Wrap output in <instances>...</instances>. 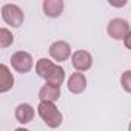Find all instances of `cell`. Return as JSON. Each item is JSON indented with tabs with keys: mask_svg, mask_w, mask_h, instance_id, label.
<instances>
[{
	"mask_svg": "<svg viewBox=\"0 0 131 131\" xmlns=\"http://www.w3.org/2000/svg\"><path fill=\"white\" fill-rule=\"evenodd\" d=\"M39 116L42 117V120L49 126V128H59L63 122V116L59 111V108L56 106V103L52 102H40L39 108H37Z\"/></svg>",
	"mask_w": 131,
	"mask_h": 131,
	"instance_id": "obj_1",
	"label": "cell"
},
{
	"mask_svg": "<svg viewBox=\"0 0 131 131\" xmlns=\"http://www.w3.org/2000/svg\"><path fill=\"white\" fill-rule=\"evenodd\" d=\"M2 19L6 25H9L13 28H20L23 25L25 16H23V11L20 9V6H17L14 3H6L2 6Z\"/></svg>",
	"mask_w": 131,
	"mask_h": 131,
	"instance_id": "obj_2",
	"label": "cell"
},
{
	"mask_svg": "<svg viewBox=\"0 0 131 131\" xmlns=\"http://www.w3.org/2000/svg\"><path fill=\"white\" fill-rule=\"evenodd\" d=\"M106 32L114 40H125L131 32V26L125 19H113L106 26Z\"/></svg>",
	"mask_w": 131,
	"mask_h": 131,
	"instance_id": "obj_3",
	"label": "cell"
},
{
	"mask_svg": "<svg viewBox=\"0 0 131 131\" xmlns=\"http://www.w3.org/2000/svg\"><path fill=\"white\" fill-rule=\"evenodd\" d=\"M32 56L26 51H17L11 56V67L20 74H26L32 70Z\"/></svg>",
	"mask_w": 131,
	"mask_h": 131,
	"instance_id": "obj_4",
	"label": "cell"
},
{
	"mask_svg": "<svg viewBox=\"0 0 131 131\" xmlns=\"http://www.w3.org/2000/svg\"><path fill=\"white\" fill-rule=\"evenodd\" d=\"M71 63H73V68L77 73L88 71L93 67V56L85 49H77L71 56Z\"/></svg>",
	"mask_w": 131,
	"mask_h": 131,
	"instance_id": "obj_5",
	"label": "cell"
},
{
	"mask_svg": "<svg viewBox=\"0 0 131 131\" xmlns=\"http://www.w3.org/2000/svg\"><path fill=\"white\" fill-rule=\"evenodd\" d=\"M49 56L56 60V62H65V60H68L73 54H71V46L68 42H63V40H57L54 42L49 49H48Z\"/></svg>",
	"mask_w": 131,
	"mask_h": 131,
	"instance_id": "obj_6",
	"label": "cell"
},
{
	"mask_svg": "<svg viewBox=\"0 0 131 131\" xmlns=\"http://www.w3.org/2000/svg\"><path fill=\"white\" fill-rule=\"evenodd\" d=\"M86 90V77L82 73H74L68 79V91L71 94H82Z\"/></svg>",
	"mask_w": 131,
	"mask_h": 131,
	"instance_id": "obj_7",
	"label": "cell"
},
{
	"mask_svg": "<svg viewBox=\"0 0 131 131\" xmlns=\"http://www.w3.org/2000/svg\"><path fill=\"white\" fill-rule=\"evenodd\" d=\"M39 99H40V102H52V103H56L60 99V86L45 83L39 91Z\"/></svg>",
	"mask_w": 131,
	"mask_h": 131,
	"instance_id": "obj_8",
	"label": "cell"
},
{
	"mask_svg": "<svg viewBox=\"0 0 131 131\" xmlns=\"http://www.w3.org/2000/svg\"><path fill=\"white\" fill-rule=\"evenodd\" d=\"M65 3L63 0H45L43 2V13L49 19H56L63 13Z\"/></svg>",
	"mask_w": 131,
	"mask_h": 131,
	"instance_id": "obj_9",
	"label": "cell"
},
{
	"mask_svg": "<svg viewBox=\"0 0 131 131\" xmlns=\"http://www.w3.org/2000/svg\"><path fill=\"white\" fill-rule=\"evenodd\" d=\"M14 114H16L17 122L25 125V123H29V122L34 119L36 111H34V108H32L29 103H20V105H17Z\"/></svg>",
	"mask_w": 131,
	"mask_h": 131,
	"instance_id": "obj_10",
	"label": "cell"
},
{
	"mask_svg": "<svg viewBox=\"0 0 131 131\" xmlns=\"http://www.w3.org/2000/svg\"><path fill=\"white\" fill-rule=\"evenodd\" d=\"M14 86V76L6 65H0V93H8Z\"/></svg>",
	"mask_w": 131,
	"mask_h": 131,
	"instance_id": "obj_11",
	"label": "cell"
},
{
	"mask_svg": "<svg viewBox=\"0 0 131 131\" xmlns=\"http://www.w3.org/2000/svg\"><path fill=\"white\" fill-rule=\"evenodd\" d=\"M54 67L56 65L49 60V59H46V57H43V59H39L37 60V65H36V73H37V76L39 77H42V79H48V76L51 74V71L54 70Z\"/></svg>",
	"mask_w": 131,
	"mask_h": 131,
	"instance_id": "obj_12",
	"label": "cell"
},
{
	"mask_svg": "<svg viewBox=\"0 0 131 131\" xmlns=\"http://www.w3.org/2000/svg\"><path fill=\"white\" fill-rule=\"evenodd\" d=\"M63 80H65V70L62 67H59V65H56L54 70L51 71V74L46 79V83L54 85V86H60L63 83Z\"/></svg>",
	"mask_w": 131,
	"mask_h": 131,
	"instance_id": "obj_13",
	"label": "cell"
},
{
	"mask_svg": "<svg viewBox=\"0 0 131 131\" xmlns=\"http://www.w3.org/2000/svg\"><path fill=\"white\" fill-rule=\"evenodd\" d=\"M13 43H14V36L11 34V31L6 28H0V48L5 49Z\"/></svg>",
	"mask_w": 131,
	"mask_h": 131,
	"instance_id": "obj_14",
	"label": "cell"
},
{
	"mask_svg": "<svg viewBox=\"0 0 131 131\" xmlns=\"http://www.w3.org/2000/svg\"><path fill=\"white\" fill-rule=\"evenodd\" d=\"M120 86L123 88V91L131 94V70L122 73V76H120Z\"/></svg>",
	"mask_w": 131,
	"mask_h": 131,
	"instance_id": "obj_15",
	"label": "cell"
},
{
	"mask_svg": "<svg viewBox=\"0 0 131 131\" xmlns=\"http://www.w3.org/2000/svg\"><path fill=\"white\" fill-rule=\"evenodd\" d=\"M110 5L111 6H116V8H122L126 5V0H122V2H113V0H110Z\"/></svg>",
	"mask_w": 131,
	"mask_h": 131,
	"instance_id": "obj_16",
	"label": "cell"
},
{
	"mask_svg": "<svg viewBox=\"0 0 131 131\" xmlns=\"http://www.w3.org/2000/svg\"><path fill=\"white\" fill-rule=\"evenodd\" d=\"M123 43H125V46H126V48L131 51V32H129V34H128V37L123 40Z\"/></svg>",
	"mask_w": 131,
	"mask_h": 131,
	"instance_id": "obj_17",
	"label": "cell"
},
{
	"mask_svg": "<svg viewBox=\"0 0 131 131\" xmlns=\"http://www.w3.org/2000/svg\"><path fill=\"white\" fill-rule=\"evenodd\" d=\"M14 131H29L28 128H23V126H20V128H16Z\"/></svg>",
	"mask_w": 131,
	"mask_h": 131,
	"instance_id": "obj_18",
	"label": "cell"
},
{
	"mask_svg": "<svg viewBox=\"0 0 131 131\" xmlns=\"http://www.w3.org/2000/svg\"><path fill=\"white\" fill-rule=\"evenodd\" d=\"M128 131H131V122H129V126H128Z\"/></svg>",
	"mask_w": 131,
	"mask_h": 131,
	"instance_id": "obj_19",
	"label": "cell"
}]
</instances>
